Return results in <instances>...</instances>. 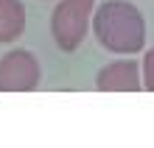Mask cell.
Listing matches in <instances>:
<instances>
[{
	"label": "cell",
	"mask_w": 154,
	"mask_h": 148,
	"mask_svg": "<svg viewBox=\"0 0 154 148\" xmlns=\"http://www.w3.org/2000/svg\"><path fill=\"white\" fill-rule=\"evenodd\" d=\"M90 28L98 45L118 56H132L146 48V17L129 0H104L93 11Z\"/></svg>",
	"instance_id": "1"
},
{
	"label": "cell",
	"mask_w": 154,
	"mask_h": 148,
	"mask_svg": "<svg viewBox=\"0 0 154 148\" xmlns=\"http://www.w3.org/2000/svg\"><path fill=\"white\" fill-rule=\"evenodd\" d=\"M95 0H59L51 14V36L62 53H73L87 39Z\"/></svg>",
	"instance_id": "2"
},
{
	"label": "cell",
	"mask_w": 154,
	"mask_h": 148,
	"mask_svg": "<svg viewBox=\"0 0 154 148\" xmlns=\"http://www.w3.org/2000/svg\"><path fill=\"white\" fill-rule=\"evenodd\" d=\"M42 81L39 59L25 48H14L0 59V92H34Z\"/></svg>",
	"instance_id": "3"
},
{
	"label": "cell",
	"mask_w": 154,
	"mask_h": 148,
	"mask_svg": "<svg viewBox=\"0 0 154 148\" xmlns=\"http://www.w3.org/2000/svg\"><path fill=\"white\" fill-rule=\"evenodd\" d=\"M95 89H101V92H140L143 89L140 64L132 59H118V62L104 64L95 76Z\"/></svg>",
	"instance_id": "4"
},
{
	"label": "cell",
	"mask_w": 154,
	"mask_h": 148,
	"mask_svg": "<svg viewBox=\"0 0 154 148\" xmlns=\"http://www.w3.org/2000/svg\"><path fill=\"white\" fill-rule=\"evenodd\" d=\"M25 31L23 0H0V45L17 42Z\"/></svg>",
	"instance_id": "5"
},
{
	"label": "cell",
	"mask_w": 154,
	"mask_h": 148,
	"mask_svg": "<svg viewBox=\"0 0 154 148\" xmlns=\"http://www.w3.org/2000/svg\"><path fill=\"white\" fill-rule=\"evenodd\" d=\"M140 81H143V89L154 92V48H149L143 53V62H140Z\"/></svg>",
	"instance_id": "6"
}]
</instances>
